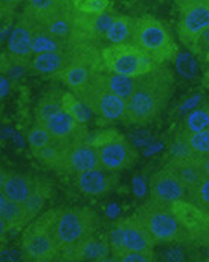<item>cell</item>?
<instances>
[{
  "instance_id": "obj_1",
  "label": "cell",
  "mask_w": 209,
  "mask_h": 262,
  "mask_svg": "<svg viewBox=\"0 0 209 262\" xmlns=\"http://www.w3.org/2000/svg\"><path fill=\"white\" fill-rule=\"evenodd\" d=\"M174 85V75L170 67L159 64L151 72L139 76L138 85L126 101L122 121L132 125H148L166 108Z\"/></svg>"
},
{
  "instance_id": "obj_2",
  "label": "cell",
  "mask_w": 209,
  "mask_h": 262,
  "mask_svg": "<svg viewBox=\"0 0 209 262\" xmlns=\"http://www.w3.org/2000/svg\"><path fill=\"white\" fill-rule=\"evenodd\" d=\"M98 226L96 213L89 207L52 209V235L61 258L95 235Z\"/></svg>"
},
{
  "instance_id": "obj_3",
  "label": "cell",
  "mask_w": 209,
  "mask_h": 262,
  "mask_svg": "<svg viewBox=\"0 0 209 262\" xmlns=\"http://www.w3.org/2000/svg\"><path fill=\"white\" fill-rule=\"evenodd\" d=\"M132 41L156 64H165L174 60L179 54V48L170 29L153 15H143L136 18Z\"/></svg>"
},
{
  "instance_id": "obj_4",
  "label": "cell",
  "mask_w": 209,
  "mask_h": 262,
  "mask_svg": "<svg viewBox=\"0 0 209 262\" xmlns=\"http://www.w3.org/2000/svg\"><path fill=\"white\" fill-rule=\"evenodd\" d=\"M136 213L156 244L190 243L185 230L180 227L168 204H162L150 198V201H145L136 209Z\"/></svg>"
},
{
  "instance_id": "obj_5",
  "label": "cell",
  "mask_w": 209,
  "mask_h": 262,
  "mask_svg": "<svg viewBox=\"0 0 209 262\" xmlns=\"http://www.w3.org/2000/svg\"><path fill=\"white\" fill-rule=\"evenodd\" d=\"M86 142L96 149L99 165L106 171H124L127 168H132L138 160V154L130 142L126 139V136L113 128H107L93 136H89Z\"/></svg>"
},
{
  "instance_id": "obj_6",
  "label": "cell",
  "mask_w": 209,
  "mask_h": 262,
  "mask_svg": "<svg viewBox=\"0 0 209 262\" xmlns=\"http://www.w3.org/2000/svg\"><path fill=\"white\" fill-rule=\"evenodd\" d=\"M104 70L101 51L95 45H79L72 48L70 61L54 78L63 81L75 95L84 90Z\"/></svg>"
},
{
  "instance_id": "obj_7",
  "label": "cell",
  "mask_w": 209,
  "mask_h": 262,
  "mask_svg": "<svg viewBox=\"0 0 209 262\" xmlns=\"http://www.w3.org/2000/svg\"><path fill=\"white\" fill-rule=\"evenodd\" d=\"M107 243L115 259L127 252H153L156 243L142 224L138 213L119 220L107 235Z\"/></svg>"
},
{
  "instance_id": "obj_8",
  "label": "cell",
  "mask_w": 209,
  "mask_h": 262,
  "mask_svg": "<svg viewBox=\"0 0 209 262\" xmlns=\"http://www.w3.org/2000/svg\"><path fill=\"white\" fill-rule=\"evenodd\" d=\"M52 210H48L32 221L23 232L22 252L25 258L35 262H51L61 259L60 249L52 235Z\"/></svg>"
},
{
  "instance_id": "obj_9",
  "label": "cell",
  "mask_w": 209,
  "mask_h": 262,
  "mask_svg": "<svg viewBox=\"0 0 209 262\" xmlns=\"http://www.w3.org/2000/svg\"><path fill=\"white\" fill-rule=\"evenodd\" d=\"M101 58L106 70L133 78H139L159 66L133 41L109 45L107 48H102Z\"/></svg>"
},
{
  "instance_id": "obj_10",
  "label": "cell",
  "mask_w": 209,
  "mask_h": 262,
  "mask_svg": "<svg viewBox=\"0 0 209 262\" xmlns=\"http://www.w3.org/2000/svg\"><path fill=\"white\" fill-rule=\"evenodd\" d=\"M102 72L98 73V76L84 90L76 93V96L96 116L106 121H119L124 118V113H126V99L116 96L104 85L102 78H101Z\"/></svg>"
},
{
  "instance_id": "obj_11",
  "label": "cell",
  "mask_w": 209,
  "mask_h": 262,
  "mask_svg": "<svg viewBox=\"0 0 209 262\" xmlns=\"http://www.w3.org/2000/svg\"><path fill=\"white\" fill-rule=\"evenodd\" d=\"M180 227L185 230L190 243L209 246V210L191 200H176L168 204Z\"/></svg>"
},
{
  "instance_id": "obj_12",
  "label": "cell",
  "mask_w": 209,
  "mask_h": 262,
  "mask_svg": "<svg viewBox=\"0 0 209 262\" xmlns=\"http://www.w3.org/2000/svg\"><path fill=\"white\" fill-rule=\"evenodd\" d=\"M177 8L179 38L186 48L193 51L200 34L209 28V0H194L183 3Z\"/></svg>"
},
{
  "instance_id": "obj_13",
  "label": "cell",
  "mask_w": 209,
  "mask_h": 262,
  "mask_svg": "<svg viewBox=\"0 0 209 262\" xmlns=\"http://www.w3.org/2000/svg\"><path fill=\"white\" fill-rule=\"evenodd\" d=\"M40 125H43L49 131V134L54 139V143L65 145V146L86 142L89 137V131L86 128V124L76 121L65 110H60L58 113L52 115Z\"/></svg>"
},
{
  "instance_id": "obj_14",
  "label": "cell",
  "mask_w": 209,
  "mask_h": 262,
  "mask_svg": "<svg viewBox=\"0 0 209 262\" xmlns=\"http://www.w3.org/2000/svg\"><path fill=\"white\" fill-rule=\"evenodd\" d=\"M150 198L162 204H170L176 200H188V191L174 172L165 166L150 179Z\"/></svg>"
},
{
  "instance_id": "obj_15",
  "label": "cell",
  "mask_w": 209,
  "mask_h": 262,
  "mask_svg": "<svg viewBox=\"0 0 209 262\" xmlns=\"http://www.w3.org/2000/svg\"><path fill=\"white\" fill-rule=\"evenodd\" d=\"M73 177H75L76 188L81 192L87 194V195H102V194H107L118 183L116 176H113V172L106 171L102 168L87 169V171H82V172H79V174H76Z\"/></svg>"
},
{
  "instance_id": "obj_16",
  "label": "cell",
  "mask_w": 209,
  "mask_h": 262,
  "mask_svg": "<svg viewBox=\"0 0 209 262\" xmlns=\"http://www.w3.org/2000/svg\"><path fill=\"white\" fill-rule=\"evenodd\" d=\"M166 166L174 172V176L185 186V189L188 191V196L206 177L203 166H202V156L168 160Z\"/></svg>"
},
{
  "instance_id": "obj_17",
  "label": "cell",
  "mask_w": 209,
  "mask_h": 262,
  "mask_svg": "<svg viewBox=\"0 0 209 262\" xmlns=\"http://www.w3.org/2000/svg\"><path fill=\"white\" fill-rule=\"evenodd\" d=\"M8 51L15 63L25 64L34 55L32 52V23L22 18L12 29L8 40Z\"/></svg>"
},
{
  "instance_id": "obj_18",
  "label": "cell",
  "mask_w": 209,
  "mask_h": 262,
  "mask_svg": "<svg viewBox=\"0 0 209 262\" xmlns=\"http://www.w3.org/2000/svg\"><path fill=\"white\" fill-rule=\"evenodd\" d=\"M70 6V0H26L23 17L34 25H43Z\"/></svg>"
},
{
  "instance_id": "obj_19",
  "label": "cell",
  "mask_w": 209,
  "mask_h": 262,
  "mask_svg": "<svg viewBox=\"0 0 209 262\" xmlns=\"http://www.w3.org/2000/svg\"><path fill=\"white\" fill-rule=\"evenodd\" d=\"M110 246L107 239H98L95 235L63 255V261H106L110 256Z\"/></svg>"
},
{
  "instance_id": "obj_20",
  "label": "cell",
  "mask_w": 209,
  "mask_h": 262,
  "mask_svg": "<svg viewBox=\"0 0 209 262\" xmlns=\"http://www.w3.org/2000/svg\"><path fill=\"white\" fill-rule=\"evenodd\" d=\"M34 185H35V177L26 176V174L8 172L2 185V189L5 195L8 196V200L25 204L32 194Z\"/></svg>"
},
{
  "instance_id": "obj_21",
  "label": "cell",
  "mask_w": 209,
  "mask_h": 262,
  "mask_svg": "<svg viewBox=\"0 0 209 262\" xmlns=\"http://www.w3.org/2000/svg\"><path fill=\"white\" fill-rule=\"evenodd\" d=\"M70 51H58V52H43L37 54L32 58V67L35 72L46 75V76H55L60 73L70 61Z\"/></svg>"
},
{
  "instance_id": "obj_22",
  "label": "cell",
  "mask_w": 209,
  "mask_h": 262,
  "mask_svg": "<svg viewBox=\"0 0 209 262\" xmlns=\"http://www.w3.org/2000/svg\"><path fill=\"white\" fill-rule=\"evenodd\" d=\"M135 26H136V18L129 17V15L116 14L112 25H110V28H109V31H107V34H106V40L110 45L132 41Z\"/></svg>"
},
{
  "instance_id": "obj_23",
  "label": "cell",
  "mask_w": 209,
  "mask_h": 262,
  "mask_svg": "<svg viewBox=\"0 0 209 262\" xmlns=\"http://www.w3.org/2000/svg\"><path fill=\"white\" fill-rule=\"evenodd\" d=\"M101 78H102L104 85L112 93H115L116 96H119V98H122L126 101L135 92V89L138 85V79H139V78H133V76H126V75L113 73V72H109V70H104Z\"/></svg>"
},
{
  "instance_id": "obj_24",
  "label": "cell",
  "mask_w": 209,
  "mask_h": 262,
  "mask_svg": "<svg viewBox=\"0 0 209 262\" xmlns=\"http://www.w3.org/2000/svg\"><path fill=\"white\" fill-rule=\"evenodd\" d=\"M58 51H70L65 43L58 41L49 32H46L41 26L32 23V52L34 55L43 52H58Z\"/></svg>"
},
{
  "instance_id": "obj_25",
  "label": "cell",
  "mask_w": 209,
  "mask_h": 262,
  "mask_svg": "<svg viewBox=\"0 0 209 262\" xmlns=\"http://www.w3.org/2000/svg\"><path fill=\"white\" fill-rule=\"evenodd\" d=\"M52 185L41 179V177H35V185H34V189H32V194L28 198V201L25 203V207L31 216V220L41 210L43 204L52 196Z\"/></svg>"
},
{
  "instance_id": "obj_26",
  "label": "cell",
  "mask_w": 209,
  "mask_h": 262,
  "mask_svg": "<svg viewBox=\"0 0 209 262\" xmlns=\"http://www.w3.org/2000/svg\"><path fill=\"white\" fill-rule=\"evenodd\" d=\"M0 216L5 220V223L8 226V230H17V229H20V227L31 223V216H29L25 204L15 203V201H11V200H8L6 204L2 207Z\"/></svg>"
},
{
  "instance_id": "obj_27",
  "label": "cell",
  "mask_w": 209,
  "mask_h": 262,
  "mask_svg": "<svg viewBox=\"0 0 209 262\" xmlns=\"http://www.w3.org/2000/svg\"><path fill=\"white\" fill-rule=\"evenodd\" d=\"M60 101H61V107L66 113H69L72 118H75L76 121L87 124V121L92 116V110L73 93V92H65L60 95Z\"/></svg>"
},
{
  "instance_id": "obj_28",
  "label": "cell",
  "mask_w": 209,
  "mask_h": 262,
  "mask_svg": "<svg viewBox=\"0 0 209 262\" xmlns=\"http://www.w3.org/2000/svg\"><path fill=\"white\" fill-rule=\"evenodd\" d=\"M168 156H170V160H176V159H190V157H196L200 154L193 151V148L188 143L186 134L180 130L168 145Z\"/></svg>"
},
{
  "instance_id": "obj_29",
  "label": "cell",
  "mask_w": 209,
  "mask_h": 262,
  "mask_svg": "<svg viewBox=\"0 0 209 262\" xmlns=\"http://www.w3.org/2000/svg\"><path fill=\"white\" fill-rule=\"evenodd\" d=\"M209 130V112L203 108H197L193 110L183 121L182 131L185 134H193V133H199V131Z\"/></svg>"
},
{
  "instance_id": "obj_30",
  "label": "cell",
  "mask_w": 209,
  "mask_h": 262,
  "mask_svg": "<svg viewBox=\"0 0 209 262\" xmlns=\"http://www.w3.org/2000/svg\"><path fill=\"white\" fill-rule=\"evenodd\" d=\"M70 5L82 15H99L110 8L109 0H70Z\"/></svg>"
},
{
  "instance_id": "obj_31",
  "label": "cell",
  "mask_w": 209,
  "mask_h": 262,
  "mask_svg": "<svg viewBox=\"0 0 209 262\" xmlns=\"http://www.w3.org/2000/svg\"><path fill=\"white\" fill-rule=\"evenodd\" d=\"M28 142H29V146H31L32 152H35V151L54 143V139L49 134V131L46 130L43 125L35 122V125L28 133Z\"/></svg>"
},
{
  "instance_id": "obj_32",
  "label": "cell",
  "mask_w": 209,
  "mask_h": 262,
  "mask_svg": "<svg viewBox=\"0 0 209 262\" xmlns=\"http://www.w3.org/2000/svg\"><path fill=\"white\" fill-rule=\"evenodd\" d=\"M60 110H63V107H61V101H60V95H58V96H55V95H49L48 98H45V99L38 104L35 122L41 124V122H45L48 118H51L52 115L58 113Z\"/></svg>"
},
{
  "instance_id": "obj_33",
  "label": "cell",
  "mask_w": 209,
  "mask_h": 262,
  "mask_svg": "<svg viewBox=\"0 0 209 262\" xmlns=\"http://www.w3.org/2000/svg\"><path fill=\"white\" fill-rule=\"evenodd\" d=\"M186 139L194 152H197L200 156L209 152V130L186 134Z\"/></svg>"
},
{
  "instance_id": "obj_34",
  "label": "cell",
  "mask_w": 209,
  "mask_h": 262,
  "mask_svg": "<svg viewBox=\"0 0 209 262\" xmlns=\"http://www.w3.org/2000/svg\"><path fill=\"white\" fill-rule=\"evenodd\" d=\"M188 200H191L193 203L209 210V176H206L203 179V182L190 194Z\"/></svg>"
},
{
  "instance_id": "obj_35",
  "label": "cell",
  "mask_w": 209,
  "mask_h": 262,
  "mask_svg": "<svg viewBox=\"0 0 209 262\" xmlns=\"http://www.w3.org/2000/svg\"><path fill=\"white\" fill-rule=\"evenodd\" d=\"M154 259L153 252H127L118 261L122 262H148Z\"/></svg>"
},
{
  "instance_id": "obj_36",
  "label": "cell",
  "mask_w": 209,
  "mask_h": 262,
  "mask_svg": "<svg viewBox=\"0 0 209 262\" xmlns=\"http://www.w3.org/2000/svg\"><path fill=\"white\" fill-rule=\"evenodd\" d=\"M208 49H209V28L205 31V32H202V34H200V37L197 38V41H196V45H194L193 52L205 55V54L208 52Z\"/></svg>"
},
{
  "instance_id": "obj_37",
  "label": "cell",
  "mask_w": 209,
  "mask_h": 262,
  "mask_svg": "<svg viewBox=\"0 0 209 262\" xmlns=\"http://www.w3.org/2000/svg\"><path fill=\"white\" fill-rule=\"evenodd\" d=\"M177 67L180 69L182 73H185V75H188V76L194 75V72H196V63H194L193 58L188 57V55H183V57L177 61Z\"/></svg>"
},
{
  "instance_id": "obj_38",
  "label": "cell",
  "mask_w": 209,
  "mask_h": 262,
  "mask_svg": "<svg viewBox=\"0 0 209 262\" xmlns=\"http://www.w3.org/2000/svg\"><path fill=\"white\" fill-rule=\"evenodd\" d=\"M22 0H0V11L3 14V17L11 15L14 12V9L20 5Z\"/></svg>"
},
{
  "instance_id": "obj_39",
  "label": "cell",
  "mask_w": 209,
  "mask_h": 262,
  "mask_svg": "<svg viewBox=\"0 0 209 262\" xmlns=\"http://www.w3.org/2000/svg\"><path fill=\"white\" fill-rule=\"evenodd\" d=\"M165 258L173 259V261H182L185 256H183V253H182L180 249H174V250H166L165 252Z\"/></svg>"
},
{
  "instance_id": "obj_40",
  "label": "cell",
  "mask_w": 209,
  "mask_h": 262,
  "mask_svg": "<svg viewBox=\"0 0 209 262\" xmlns=\"http://www.w3.org/2000/svg\"><path fill=\"white\" fill-rule=\"evenodd\" d=\"M8 92H9V81H8L6 76H3L0 73V99L5 98L8 95Z\"/></svg>"
},
{
  "instance_id": "obj_41",
  "label": "cell",
  "mask_w": 209,
  "mask_h": 262,
  "mask_svg": "<svg viewBox=\"0 0 209 262\" xmlns=\"http://www.w3.org/2000/svg\"><path fill=\"white\" fill-rule=\"evenodd\" d=\"M202 166H203L205 174L209 176V152L208 154H203V156H202Z\"/></svg>"
},
{
  "instance_id": "obj_42",
  "label": "cell",
  "mask_w": 209,
  "mask_h": 262,
  "mask_svg": "<svg viewBox=\"0 0 209 262\" xmlns=\"http://www.w3.org/2000/svg\"><path fill=\"white\" fill-rule=\"evenodd\" d=\"M6 232H8V226H6L5 220L0 216V236H2L3 233H6Z\"/></svg>"
},
{
  "instance_id": "obj_43",
  "label": "cell",
  "mask_w": 209,
  "mask_h": 262,
  "mask_svg": "<svg viewBox=\"0 0 209 262\" xmlns=\"http://www.w3.org/2000/svg\"><path fill=\"white\" fill-rule=\"evenodd\" d=\"M6 201H8V196L5 195V192H3V189L0 188V210H2V207L6 204Z\"/></svg>"
},
{
  "instance_id": "obj_44",
  "label": "cell",
  "mask_w": 209,
  "mask_h": 262,
  "mask_svg": "<svg viewBox=\"0 0 209 262\" xmlns=\"http://www.w3.org/2000/svg\"><path fill=\"white\" fill-rule=\"evenodd\" d=\"M188 2H194V0H176V5H177V6H180V5L188 3Z\"/></svg>"
},
{
  "instance_id": "obj_45",
  "label": "cell",
  "mask_w": 209,
  "mask_h": 262,
  "mask_svg": "<svg viewBox=\"0 0 209 262\" xmlns=\"http://www.w3.org/2000/svg\"><path fill=\"white\" fill-rule=\"evenodd\" d=\"M205 60H206V61H208V63H209V49H208V52L205 54Z\"/></svg>"
},
{
  "instance_id": "obj_46",
  "label": "cell",
  "mask_w": 209,
  "mask_h": 262,
  "mask_svg": "<svg viewBox=\"0 0 209 262\" xmlns=\"http://www.w3.org/2000/svg\"><path fill=\"white\" fill-rule=\"evenodd\" d=\"M205 108H206V110H208V112H209V102H208V104H206V105H205Z\"/></svg>"
},
{
  "instance_id": "obj_47",
  "label": "cell",
  "mask_w": 209,
  "mask_h": 262,
  "mask_svg": "<svg viewBox=\"0 0 209 262\" xmlns=\"http://www.w3.org/2000/svg\"><path fill=\"white\" fill-rule=\"evenodd\" d=\"M0 18H3V14H2V11H0Z\"/></svg>"
}]
</instances>
